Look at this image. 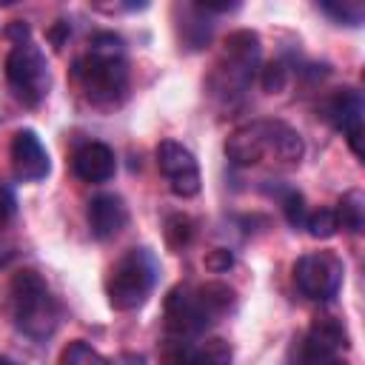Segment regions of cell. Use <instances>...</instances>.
I'll list each match as a JSON object with an SVG mask.
<instances>
[{"label": "cell", "instance_id": "cell-32", "mask_svg": "<svg viewBox=\"0 0 365 365\" xmlns=\"http://www.w3.org/2000/svg\"><path fill=\"white\" fill-rule=\"evenodd\" d=\"M0 365H14L11 359H6V356H0Z\"/></svg>", "mask_w": 365, "mask_h": 365}, {"label": "cell", "instance_id": "cell-30", "mask_svg": "<svg viewBox=\"0 0 365 365\" xmlns=\"http://www.w3.org/2000/svg\"><path fill=\"white\" fill-rule=\"evenodd\" d=\"M108 365H145V356H143V354H134V351H123V354H117L114 362H108Z\"/></svg>", "mask_w": 365, "mask_h": 365}, {"label": "cell", "instance_id": "cell-27", "mask_svg": "<svg viewBox=\"0 0 365 365\" xmlns=\"http://www.w3.org/2000/svg\"><path fill=\"white\" fill-rule=\"evenodd\" d=\"M17 214V197H14V191L0 180V228L3 225H9V220Z\"/></svg>", "mask_w": 365, "mask_h": 365}, {"label": "cell", "instance_id": "cell-19", "mask_svg": "<svg viewBox=\"0 0 365 365\" xmlns=\"http://www.w3.org/2000/svg\"><path fill=\"white\" fill-rule=\"evenodd\" d=\"M180 365H231V345L225 339H205L200 348H188Z\"/></svg>", "mask_w": 365, "mask_h": 365}, {"label": "cell", "instance_id": "cell-12", "mask_svg": "<svg viewBox=\"0 0 365 365\" xmlns=\"http://www.w3.org/2000/svg\"><path fill=\"white\" fill-rule=\"evenodd\" d=\"M262 140H265V154H271L282 165H297L305 154V143L297 128H291L282 120H257Z\"/></svg>", "mask_w": 365, "mask_h": 365}, {"label": "cell", "instance_id": "cell-8", "mask_svg": "<svg viewBox=\"0 0 365 365\" xmlns=\"http://www.w3.org/2000/svg\"><path fill=\"white\" fill-rule=\"evenodd\" d=\"M348 348V331L342 325V319L325 314L317 317L311 322V328L305 331L302 342H299V362L302 365H325L331 359H336V354H342Z\"/></svg>", "mask_w": 365, "mask_h": 365}, {"label": "cell", "instance_id": "cell-17", "mask_svg": "<svg viewBox=\"0 0 365 365\" xmlns=\"http://www.w3.org/2000/svg\"><path fill=\"white\" fill-rule=\"evenodd\" d=\"M334 214H336V222H339L342 231L359 234V231L365 228V194H362L359 188L345 191V194L339 197Z\"/></svg>", "mask_w": 365, "mask_h": 365}, {"label": "cell", "instance_id": "cell-20", "mask_svg": "<svg viewBox=\"0 0 365 365\" xmlns=\"http://www.w3.org/2000/svg\"><path fill=\"white\" fill-rule=\"evenodd\" d=\"M163 237H165V245L171 251H182L191 240H194V220L188 214H171L165 220V228H163Z\"/></svg>", "mask_w": 365, "mask_h": 365}, {"label": "cell", "instance_id": "cell-7", "mask_svg": "<svg viewBox=\"0 0 365 365\" xmlns=\"http://www.w3.org/2000/svg\"><path fill=\"white\" fill-rule=\"evenodd\" d=\"M362 114H365V103H362V94L351 86L345 88H336L325 97L322 103V117L345 134L351 151L356 157H362Z\"/></svg>", "mask_w": 365, "mask_h": 365}, {"label": "cell", "instance_id": "cell-6", "mask_svg": "<svg viewBox=\"0 0 365 365\" xmlns=\"http://www.w3.org/2000/svg\"><path fill=\"white\" fill-rule=\"evenodd\" d=\"M157 168L160 174L168 180L171 194L188 200L194 194H200L202 177H200V165L197 157L177 140H163L157 145Z\"/></svg>", "mask_w": 365, "mask_h": 365}, {"label": "cell", "instance_id": "cell-9", "mask_svg": "<svg viewBox=\"0 0 365 365\" xmlns=\"http://www.w3.org/2000/svg\"><path fill=\"white\" fill-rule=\"evenodd\" d=\"M205 328H208V322H205V317L194 299V288H188V285L171 288L165 297V334L171 339L191 342Z\"/></svg>", "mask_w": 365, "mask_h": 365}, {"label": "cell", "instance_id": "cell-15", "mask_svg": "<svg viewBox=\"0 0 365 365\" xmlns=\"http://www.w3.org/2000/svg\"><path fill=\"white\" fill-rule=\"evenodd\" d=\"M194 299H197V305H200V311H202L208 325L220 322L237 305V294L225 282H202V285H197L194 288Z\"/></svg>", "mask_w": 365, "mask_h": 365}, {"label": "cell", "instance_id": "cell-3", "mask_svg": "<svg viewBox=\"0 0 365 365\" xmlns=\"http://www.w3.org/2000/svg\"><path fill=\"white\" fill-rule=\"evenodd\" d=\"M160 265L157 257L148 248H131L125 251L106 277V297L114 311H134L140 308L148 294L154 291Z\"/></svg>", "mask_w": 365, "mask_h": 365}, {"label": "cell", "instance_id": "cell-28", "mask_svg": "<svg viewBox=\"0 0 365 365\" xmlns=\"http://www.w3.org/2000/svg\"><path fill=\"white\" fill-rule=\"evenodd\" d=\"M46 37H48L51 48H54V51H60V48L68 43V37H71V23H68V20H54V23L48 26Z\"/></svg>", "mask_w": 365, "mask_h": 365}, {"label": "cell", "instance_id": "cell-1", "mask_svg": "<svg viewBox=\"0 0 365 365\" xmlns=\"http://www.w3.org/2000/svg\"><path fill=\"white\" fill-rule=\"evenodd\" d=\"M77 80L86 97L100 108H114L125 100L128 91V63L125 43L114 31H94L88 51L74 66Z\"/></svg>", "mask_w": 365, "mask_h": 365}, {"label": "cell", "instance_id": "cell-33", "mask_svg": "<svg viewBox=\"0 0 365 365\" xmlns=\"http://www.w3.org/2000/svg\"><path fill=\"white\" fill-rule=\"evenodd\" d=\"M325 365H342V362H339V359H331V362H325Z\"/></svg>", "mask_w": 365, "mask_h": 365}, {"label": "cell", "instance_id": "cell-31", "mask_svg": "<svg viewBox=\"0 0 365 365\" xmlns=\"http://www.w3.org/2000/svg\"><path fill=\"white\" fill-rule=\"evenodd\" d=\"M9 259H11V251H9V248H3V245H0V268H3V265H6V262H9Z\"/></svg>", "mask_w": 365, "mask_h": 365}, {"label": "cell", "instance_id": "cell-14", "mask_svg": "<svg viewBox=\"0 0 365 365\" xmlns=\"http://www.w3.org/2000/svg\"><path fill=\"white\" fill-rule=\"evenodd\" d=\"M225 157L234 165H240V168H251V165L262 163V157H265V140H262L259 123H248V125L231 131L228 140H225Z\"/></svg>", "mask_w": 365, "mask_h": 365}, {"label": "cell", "instance_id": "cell-26", "mask_svg": "<svg viewBox=\"0 0 365 365\" xmlns=\"http://www.w3.org/2000/svg\"><path fill=\"white\" fill-rule=\"evenodd\" d=\"M202 265L211 271V274H222L234 265V254L228 248H211L205 257H202Z\"/></svg>", "mask_w": 365, "mask_h": 365}, {"label": "cell", "instance_id": "cell-4", "mask_svg": "<svg viewBox=\"0 0 365 365\" xmlns=\"http://www.w3.org/2000/svg\"><path fill=\"white\" fill-rule=\"evenodd\" d=\"M6 80L23 106H29V108L40 106L51 86L46 54L31 40L23 46H11V51L6 54Z\"/></svg>", "mask_w": 365, "mask_h": 365}, {"label": "cell", "instance_id": "cell-23", "mask_svg": "<svg viewBox=\"0 0 365 365\" xmlns=\"http://www.w3.org/2000/svg\"><path fill=\"white\" fill-rule=\"evenodd\" d=\"M305 228L314 240H331L336 231H339V222H336V214L334 208H317L305 217Z\"/></svg>", "mask_w": 365, "mask_h": 365}, {"label": "cell", "instance_id": "cell-29", "mask_svg": "<svg viewBox=\"0 0 365 365\" xmlns=\"http://www.w3.org/2000/svg\"><path fill=\"white\" fill-rule=\"evenodd\" d=\"M6 40H9L11 46H23V43H29V26H26L23 20H11V23L6 26Z\"/></svg>", "mask_w": 365, "mask_h": 365}, {"label": "cell", "instance_id": "cell-2", "mask_svg": "<svg viewBox=\"0 0 365 365\" xmlns=\"http://www.w3.org/2000/svg\"><path fill=\"white\" fill-rule=\"evenodd\" d=\"M9 308H11V317H14V325L31 339L51 336L57 322H60L57 299L51 297L46 279L31 268H23L11 277V282H9Z\"/></svg>", "mask_w": 365, "mask_h": 365}, {"label": "cell", "instance_id": "cell-11", "mask_svg": "<svg viewBox=\"0 0 365 365\" xmlns=\"http://www.w3.org/2000/svg\"><path fill=\"white\" fill-rule=\"evenodd\" d=\"M71 168H74V174H77L83 182L97 185V182H108V180L114 177V171H117V157H114V151H111L106 143L91 140V143H83V145L74 151Z\"/></svg>", "mask_w": 365, "mask_h": 365}, {"label": "cell", "instance_id": "cell-13", "mask_svg": "<svg viewBox=\"0 0 365 365\" xmlns=\"http://www.w3.org/2000/svg\"><path fill=\"white\" fill-rule=\"evenodd\" d=\"M88 228L97 240L117 237L128 222V208L117 194H97L88 202Z\"/></svg>", "mask_w": 365, "mask_h": 365}, {"label": "cell", "instance_id": "cell-25", "mask_svg": "<svg viewBox=\"0 0 365 365\" xmlns=\"http://www.w3.org/2000/svg\"><path fill=\"white\" fill-rule=\"evenodd\" d=\"M291 80V66L285 60H271L265 68H262V88L268 94H279Z\"/></svg>", "mask_w": 365, "mask_h": 365}, {"label": "cell", "instance_id": "cell-21", "mask_svg": "<svg viewBox=\"0 0 365 365\" xmlns=\"http://www.w3.org/2000/svg\"><path fill=\"white\" fill-rule=\"evenodd\" d=\"M60 365H108V359L88 342L74 339L60 351Z\"/></svg>", "mask_w": 365, "mask_h": 365}, {"label": "cell", "instance_id": "cell-5", "mask_svg": "<svg viewBox=\"0 0 365 365\" xmlns=\"http://www.w3.org/2000/svg\"><path fill=\"white\" fill-rule=\"evenodd\" d=\"M342 259L334 251H311L294 262V285L302 297L328 302L342 285Z\"/></svg>", "mask_w": 365, "mask_h": 365}, {"label": "cell", "instance_id": "cell-16", "mask_svg": "<svg viewBox=\"0 0 365 365\" xmlns=\"http://www.w3.org/2000/svg\"><path fill=\"white\" fill-rule=\"evenodd\" d=\"M259 51H262L259 34L251 31V29H237V31H231V34L225 37V43H222V57H231V60L248 63V66H257Z\"/></svg>", "mask_w": 365, "mask_h": 365}, {"label": "cell", "instance_id": "cell-24", "mask_svg": "<svg viewBox=\"0 0 365 365\" xmlns=\"http://www.w3.org/2000/svg\"><path fill=\"white\" fill-rule=\"evenodd\" d=\"M319 9L334 17L339 26H359L362 17H365V9L362 3H354V0H342V3H319Z\"/></svg>", "mask_w": 365, "mask_h": 365}, {"label": "cell", "instance_id": "cell-22", "mask_svg": "<svg viewBox=\"0 0 365 365\" xmlns=\"http://www.w3.org/2000/svg\"><path fill=\"white\" fill-rule=\"evenodd\" d=\"M277 197H279V205H282V214H285L288 225L291 228H305V217H308L305 197L297 188H282Z\"/></svg>", "mask_w": 365, "mask_h": 365}, {"label": "cell", "instance_id": "cell-18", "mask_svg": "<svg viewBox=\"0 0 365 365\" xmlns=\"http://www.w3.org/2000/svg\"><path fill=\"white\" fill-rule=\"evenodd\" d=\"M185 23H180V37L188 48H202L208 46L211 40V31H214V23H208L205 11L197 6V3H188L185 9Z\"/></svg>", "mask_w": 365, "mask_h": 365}, {"label": "cell", "instance_id": "cell-10", "mask_svg": "<svg viewBox=\"0 0 365 365\" xmlns=\"http://www.w3.org/2000/svg\"><path fill=\"white\" fill-rule=\"evenodd\" d=\"M11 165L23 182H40L48 177V151L31 128H20L11 137Z\"/></svg>", "mask_w": 365, "mask_h": 365}]
</instances>
